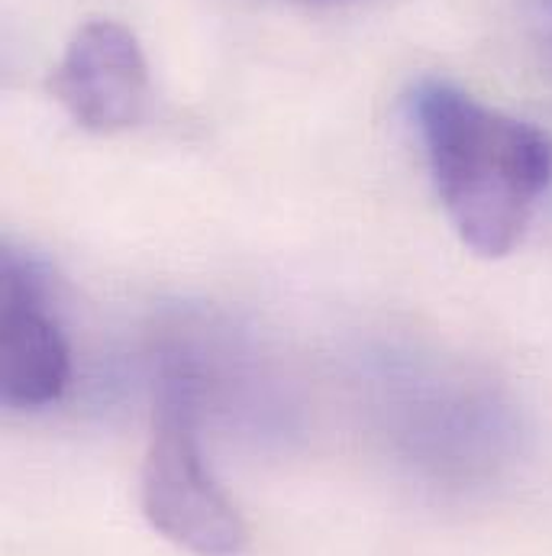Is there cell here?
Masks as SVG:
<instances>
[{"label":"cell","mask_w":552,"mask_h":556,"mask_svg":"<svg viewBox=\"0 0 552 556\" xmlns=\"http://www.w3.org/2000/svg\"><path fill=\"white\" fill-rule=\"evenodd\" d=\"M139 505L155 534L191 556H243L249 551L253 534L246 518L204 463L188 382H168L155 405Z\"/></svg>","instance_id":"7a4b0ae2"},{"label":"cell","mask_w":552,"mask_h":556,"mask_svg":"<svg viewBox=\"0 0 552 556\" xmlns=\"http://www.w3.org/2000/svg\"><path fill=\"white\" fill-rule=\"evenodd\" d=\"M530 39H534L540 62L552 72V0L530 3Z\"/></svg>","instance_id":"5b68a950"},{"label":"cell","mask_w":552,"mask_h":556,"mask_svg":"<svg viewBox=\"0 0 552 556\" xmlns=\"http://www.w3.org/2000/svg\"><path fill=\"white\" fill-rule=\"evenodd\" d=\"M149 62L117 20L85 23L49 75L55 104L88 134L114 137L137 127L149 108Z\"/></svg>","instance_id":"3957f363"},{"label":"cell","mask_w":552,"mask_h":556,"mask_svg":"<svg viewBox=\"0 0 552 556\" xmlns=\"http://www.w3.org/2000/svg\"><path fill=\"white\" fill-rule=\"evenodd\" d=\"M317 3H320V0H317Z\"/></svg>","instance_id":"8992f818"},{"label":"cell","mask_w":552,"mask_h":556,"mask_svg":"<svg viewBox=\"0 0 552 556\" xmlns=\"http://www.w3.org/2000/svg\"><path fill=\"white\" fill-rule=\"evenodd\" d=\"M72 379V353L55 317L46 273L13 250L0 273V392L10 408L55 405Z\"/></svg>","instance_id":"277c9868"},{"label":"cell","mask_w":552,"mask_h":556,"mask_svg":"<svg viewBox=\"0 0 552 556\" xmlns=\"http://www.w3.org/2000/svg\"><path fill=\"white\" fill-rule=\"evenodd\" d=\"M408 104L459 240L485 260L517 250L552 194L550 134L442 78H423Z\"/></svg>","instance_id":"6da1fadb"}]
</instances>
